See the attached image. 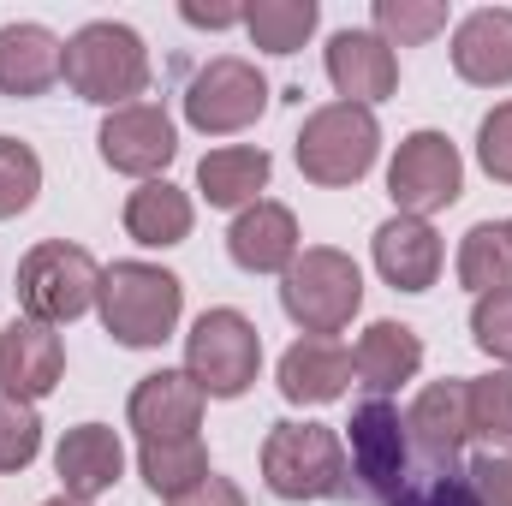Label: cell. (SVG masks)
Masks as SVG:
<instances>
[{"label": "cell", "instance_id": "5bb4252c", "mask_svg": "<svg viewBox=\"0 0 512 506\" xmlns=\"http://www.w3.org/2000/svg\"><path fill=\"white\" fill-rule=\"evenodd\" d=\"M328 78L340 90V102H358V108H376L399 90V60L376 30H340L328 42Z\"/></svg>", "mask_w": 512, "mask_h": 506}, {"label": "cell", "instance_id": "8992f818", "mask_svg": "<svg viewBox=\"0 0 512 506\" xmlns=\"http://www.w3.org/2000/svg\"><path fill=\"white\" fill-rule=\"evenodd\" d=\"M102 292V268L84 245H66V239H42L36 251H24L18 262V304L30 322H78Z\"/></svg>", "mask_w": 512, "mask_h": 506}, {"label": "cell", "instance_id": "d6a6232c", "mask_svg": "<svg viewBox=\"0 0 512 506\" xmlns=\"http://www.w3.org/2000/svg\"><path fill=\"white\" fill-rule=\"evenodd\" d=\"M477 161L489 179L512 185V102H501L483 126H477Z\"/></svg>", "mask_w": 512, "mask_h": 506}, {"label": "cell", "instance_id": "277c9868", "mask_svg": "<svg viewBox=\"0 0 512 506\" xmlns=\"http://www.w3.org/2000/svg\"><path fill=\"white\" fill-rule=\"evenodd\" d=\"M262 483L280 501H328L346 489V447L328 423H274L262 441Z\"/></svg>", "mask_w": 512, "mask_h": 506}, {"label": "cell", "instance_id": "f546056e", "mask_svg": "<svg viewBox=\"0 0 512 506\" xmlns=\"http://www.w3.org/2000/svg\"><path fill=\"white\" fill-rule=\"evenodd\" d=\"M465 399H471V435L512 441V370H489V376L465 381Z\"/></svg>", "mask_w": 512, "mask_h": 506}, {"label": "cell", "instance_id": "d4e9b609", "mask_svg": "<svg viewBox=\"0 0 512 506\" xmlns=\"http://www.w3.org/2000/svg\"><path fill=\"white\" fill-rule=\"evenodd\" d=\"M459 286H471L477 298L512 292V233L507 221H477L459 245Z\"/></svg>", "mask_w": 512, "mask_h": 506}, {"label": "cell", "instance_id": "74e56055", "mask_svg": "<svg viewBox=\"0 0 512 506\" xmlns=\"http://www.w3.org/2000/svg\"><path fill=\"white\" fill-rule=\"evenodd\" d=\"M42 506H90V501H72V495H54V501H42Z\"/></svg>", "mask_w": 512, "mask_h": 506}, {"label": "cell", "instance_id": "f35d334b", "mask_svg": "<svg viewBox=\"0 0 512 506\" xmlns=\"http://www.w3.org/2000/svg\"><path fill=\"white\" fill-rule=\"evenodd\" d=\"M507 233H512V221H507Z\"/></svg>", "mask_w": 512, "mask_h": 506}, {"label": "cell", "instance_id": "f1b7e54d", "mask_svg": "<svg viewBox=\"0 0 512 506\" xmlns=\"http://www.w3.org/2000/svg\"><path fill=\"white\" fill-rule=\"evenodd\" d=\"M36 191H42V161H36V149L18 143V137H0V221L24 215V209L36 203Z\"/></svg>", "mask_w": 512, "mask_h": 506}, {"label": "cell", "instance_id": "3957f363", "mask_svg": "<svg viewBox=\"0 0 512 506\" xmlns=\"http://www.w3.org/2000/svg\"><path fill=\"white\" fill-rule=\"evenodd\" d=\"M280 304H286V316H292L310 340H328V334L352 328V316H358V304H364V274H358V262L346 251L310 245V251H298V262L286 268Z\"/></svg>", "mask_w": 512, "mask_h": 506}, {"label": "cell", "instance_id": "ffe728a7", "mask_svg": "<svg viewBox=\"0 0 512 506\" xmlns=\"http://www.w3.org/2000/svg\"><path fill=\"white\" fill-rule=\"evenodd\" d=\"M376 268L399 292H429L441 274V233L417 215H393L376 227Z\"/></svg>", "mask_w": 512, "mask_h": 506}, {"label": "cell", "instance_id": "9c48e42d", "mask_svg": "<svg viewBox=\"0 0 512 506\" xmlns=\"http://www.w3.org/2000/svg\"><path fill=\"white\" fill-rule=\"evenodd\" d=\"M268 108V78L239 54H215L209 66H197V78L185 84V120L209 137L245 131Z\"/></svg>", "mask_w": 512, "mask_h": 506}, {"label": "cell", "instance_id": "ac0fdd59", "mask_svg": "<svg viewBox=\"0 0 512 506\" xmlns=\"http://www.w3.org/2000/svg\"><path fill=\"white\" fill-rule=\"evenodd\" d=\"M66 42L48 24H0V96H42L60 84Z\"/></svg>", "mask_w": 512, "mask_h": 506}, {"label": "cell", "instance_id": "9a60e30c", "mask_svg": "<svg viewBox=\"0 0 512 506\" xmlns=\"http://www.w3.org/2000/svg\"><path fill=\"white\" fill-rule=\"evenodd\" d=\"M54 471H60L72 501H96L126 477V447H120V435L108 423H78L54 447Z\"/></svg>", "mask_w": 512, "mask_h": 506}, {"label": "cell", "instance_id": "cb8c5ba5", "mask_svg": "<svg viewBox=\"0 0 512 506\" xmlns=\"http://www.w3.org/2000/svg\"><path fill=\"white\" fill-rule=\"evenodd\" d=\"M352 370H358L364 387L393 393L399 381H411L423 370V340H417V328H405V322H370L364 340H358V352H352Z\"/></svg>", "mask_w": 512, "mask_h": 506}, {"label": "cell", "instance_id": "52a82bcc", "mask_svg": "<svg viewBox=\"0 0 512 506\" xmlns=\"http://www.w3.org/2000/svg\"><path fill=\"white\" fill-rule=\"evenodd\" d=\"M262 370V334L245 310H203L185 334V376L203 399H239Z\"/></svg>", "mask_w": 512, "mask_h": 506}, {"label": "cell", "instance_id": "8fae6325", "mask_svg": "<svg viewBox=\"0 0 512 506\" xmlns=\"http://www.w3.org/2000/svg\"><path fill=\"white\" fill-rule=\"evenodd\" d=\"M96 143H102V161L114 173H131V179H155L179 155V131L167 120V108H155V102L114 108L96 131Z\"/></svg>", "mask_w": 512, "mask_h": 506}, {"label": "cell", "instance_id": "83f0119b", "mask_svg": "<svg viewBox=\"0 0 512 506\" xmlns=\"http://www.w3.org/2000/svg\"><path fill=\"white\" fill-rule=\"evenodd\" d=\"M435 30H447V6H435V0H376V36L387 48H417Z\"/></svg>", "mask_w": 512, "mask_h": 506}, {"label": "cell", "instance_id": "8d00e7d4", "mask_svg": "<svg viewBox=\"0 0 512 506\" xmlns=\"http://www.w3.org/2000/svg\"><path fill=\"white\" fill-rule=\"evenodd\" d=\"M185 24H203V30H227V24H245L239 6H185Z\"/></svg>", "mask_w": 512, "mask_h": 506}, {"label": "cell", "instance_id": "484cf974", "mask_svg": "<svg viewBox=\"0 0 512 506\" xmlns=\"http://www.w3.org/2000/svg\"><path fill=\"white\" fill-rule=\"evenodd\" d=\"M137 465H143V483L161 501H173V495H185V489H197L209 477V453H203L197 435H185V441H143Z\"/></svg>", "mask_w": 512, "mask_h": 506}, {"label": "cell", "instance_id": "836d02e7", "mask_svg": "<svg viewBox=\"0 0 512 506\" xmlns=\"http://www.w3.org/2000/svg\"><path fill=\"white\" fill-rule=\"evenodd\" d=\"M393 506H483L471 477H429V483H405Z\"/></svg>", "mask_w": 512, "mask_h": 506}, {"label": "cell", "instance_id": "6da1fadb", "mask_svg": "<svg viewBox=\"0 0 512 506\" xmlns=\"http://www.w3.org/2000/svg\"><path fill=\"white\" fill-rule=\"evenodd\" d=\"M96 310H102V328H108L120 346L149 352V346H161V340L179 328L185 286H179V274H167V268H155V262H114V268H102Z\"/></svg>", "mask_w": 512, "mask_h": 506}, {"label": "cell", "instance_id": "7402d4cb", "mask_svg": "<svg viewBox=\"0 0 512 506\" xmlns=\"http://www.w3.org/2000/svg\"><path fill=\"white\" fill-rule=\"evenodd\" d=\"M268 149L251 143H227V149H209L197 161V191L209 197V209H251L262 203V185H268Z\"/></svg>", "mask_w": 512, "mask_h": 506}, {"label": "cell", "instance_id": "44dd1931", "mask_svg": "<svg viewBox=\"0 0 512 506\" xmlns=\"http://www.w3.org/2000/svg\"><path fill=\"white\" fill-rule=\"evenodd\" d=\"M352 352L340 340H298L286 358H280V393L292 405H334L346 387H352Z\"/></svg>", "mask_w": 512, "mask_h": 506}, {"label": "cell", "instance_id": "e0dca14e", "mask_svg": "<svg viewBox=\"0 0 512 506\" xmlns=\"http://www.w3.org/2000/svg\"><path fill=\"white\" fill-rule=\"evenodd\" d=\"M405 429H411V441L423 447V459L453 465L459 447L471 441V399H465V381H429V387L411 399Z\"/></svg>", "mask_w": 512, "mask_h": 506}, {"label": "cell", "instance_id": "7a4b0ae2", "mask_svg": "<svg viewBox=\"0 0 512 506\" xmlns=\"http://www.w3.org/2000/svg\"><path fill=\"white\" fill-rule=\"evenodd\" d=\"M60 78L96 102V108H131V96L149 90V48L131 24H114V18H96L84 24L72 42H66V66Z\"/></svg>", "mask_w": 512, "mask_h": 506}, {"label": "cell", "instance_id": "4fadbf2b", "mask_svg": "<svg viewBox=\"0 0 512 506\" xmlns=\"http://www.w3.org/2000/svg\"><path fill=\"white\" fill-rule=\"evenodd\" d=\"M126 417L143 441H185L203 423V387L185 370H155V376H143L131 387Z\"/></svg>", "mask_w": 512, "mask_h": 506}, {"label": "cell", "instance_id": "603a6c76", "mask_svg": "<svg viewBox=\"0 0 512 506\" xmlns=\"http://www.w3.org/2000/svg\"><path fill=\"white\" fill-rule=\"evenodd\" d=\"M191 221H197L191 197H185L179 185H167V179H143L126 197V233L137 245H149V251L185 245V239H191Z\"/></svg>", "mask_w": 512, "mask_h": 506}, {"label": "cell", "instance_id": "1f68e13d", "mask_svg": "<svg viewBox=\"0 0 512 506\" xmlns=\"http://www.w3.org/2000/svg\"><path fill=\"white\" fill-rule=\"evenodd\" d=\"M471 340L489 352V358H501L512 370V292H489V298H477V310H471Z\"/></svg>", "mask_w": 512, "mask_h": 506}, {"label": "cell", "instance_id": "ba28073f", "mask_svg": "<svg viewBox=\"0 0 512 506\" xmlns=\"http://www.w3.org/2000/svg\"><path fill=\"white\" fill-rule=\"evenodd\" d=\"M459 191H465V161H459L453 137H441V131H411V137L393 149L387 197L399 203V215L429 221L435 209H453Z\"/></svg>", "mask_w": 512, "mask_h": 506}, {"label": "cell", "instance_id": "30bf717a", "mask_svg": "<svg viewBox=\"0 0 512 506\" xmlns=\"http://www.w3.org/2000/svg\"><path fill=\"white\" fill-rule=\"evenodd\" d=\"M66 376V346L48 322H30V316H12L0 328V399H18V405H36L48 399Z\"/></svg>", "mask_w": 512, "mask_h": 506}, {"label": "cell", "instance_id": "2e32d148", "mask_svg": "<svg viewBox=\"0 0 512 506\" xmlns=\"http://www.w3.org/2000/svg\"><path fill=\"white\" fill-rule=\"evenodd\" d=\"M227 256L245 274H286L298 262V215L286 203H268V197L239 209V221L227 233Z\"/></svg>", "mask_w": 512, "mask_h": 506}, {"label": "cell", "instance_id": "5b68a950", "mask_svg": "<svg viewBox=\"0 0 512 506\" xmlns=\"http://www.w3.org/2000/svg\"><path fill=\"white\" fill-rule=\"evenodd\" d=\"M376 149H382V126L358 102H328L298 131V167L310 185H328V191L358 185L376 167Z\"/></svg>", "mask_w": 512, "mask_h": 506}, {"label": "cell", "instance_id": "e575fe53", "mask_svg": "<svg viewBox=\"0 0 512 506\" xmlns=\"http://www.w3.org/2000/svg\"><path fill=\"white\" fill-rule=\"evenodd\" d=\"M471 489H477V501L483 506H512V453H483V459H471Z\"/></svg>", "mask_w": 512, "mask_h": 506}, {"label": "cell", "instance_id": "4dcf8cb0", "mask_svg": "<svg viewBox=\"0 0 512 506\" xmlns=\"http://www.w3.org/2000/svg\"><path fill=\"white\" fill-rule=\"evenodd\" d=\"M42 453V417L36 405L0 399V471H24Z\"/></svg>", "mask_w": 512, "mask_h": 506}, {"label": "cell", "instance_id": "7c38bea8", "mask_svg": "<svg viewBox=\"0 0 512 506\" xmlns=\"http://www.w3.org/2000/svg\"><path fill=\"white\" fill-rule=\"evenodd\" d=\"M352 471L382 501H399V489L411 483L405 477V417L387 399H364L352 411Z\"/></svg>", "mask_w": 512, "mask_h": 506}, {"label": "cell", "instance_id": "d6986e66", "mask_svg": "<svg viewBox=\"0 0 512 506\" xmlns=\"http://www.w3.org/2000/svg\"><path fill=\"white\" fill-rule=\"evenodd\" d=\"M453 72L465 84H483V90L512 84V12L507 6H483L471 18H459V30H453Z\"/></svg>", "mask_w": 512, "mask_h": 506}, {"label": "cell", "instance_id": "4316f807", "mask_svg": "<svg viewBox=\"0 0 512 506\" xmlns=\"http://www.w3.org/2000/svg\"><path fill=\"white\" fill-rule=\"evenodd\" d=\"M316 18H322L316 0H256V6H245V30L262 54H298L310 42Z\"/></svg>", "mask_w": 512, "mask_h": 506}, {"label": "cell", "instance_id": "d590c367", "mask_svg": "<svg viewBox=\"0 0 512 506\" xmlns=\"http://www.w3.org/2000/svg\"><path fill=\"white\" fill-rule=\"evenodd\" d=\"M167 506H245V489H239L233 477H215V471H209V477H203L197 489H185V495H173Z\"/></svg>", "mask_w": 512, "mask_h": 506}]
</instances>
